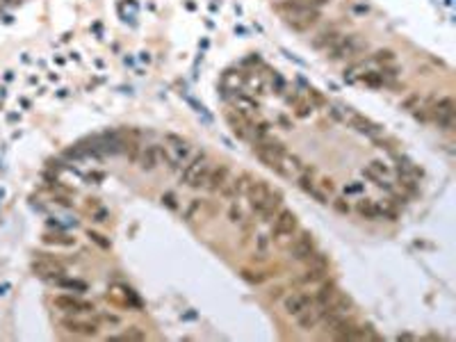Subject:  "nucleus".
Returning <instances> with one entry per match:
<instances>
[{
	"mask_svg": "<svg viewBox=\"0 0 456 342\" xmlns=\"http://www.w3.org/2000/svg\"><path fill=\"white\" fill-rule=\"evenodd\" d=\"M165 142H167V148L173 153V158L178 160L180 167H183L187 160L192 158V144H190L187 139H183L180 135H173V132H169V135H165Z\"/></svg>",
	"mask_w": 456,
	"mask_h": 342,
	"instance_id": "9",
	"label": "nucleus"
},
{
	"mask_svg": "<svg viewBox=\"0 0 456 342\" xmlns=\"http://www.w3.org/2000/svg\"><path fill=\"white\" fill-rule=\"evenodd\" d=\"M354 210H356L360 217L370 219V221H377V219L384 217V215H381V205H379L374 198H367V196H363L360 201H356Z\"/></svg>",
	"mask_w": 456,
	"mask_h": 342,
	"instance_id": "18",
	"label": "nucleus"
},
{
	"mask_svg": "<svg viewBox=\"0 0 456 342\" xmlns=\"http://www.w3.org/2000/svg\"><path fill=\"white\" fill-rule=\"evenodd\" d=\"M326 274H329V269H322V267H306L304 276H299L297 283H319L326 278Z\"/></svg>",
	"mask_w": 456,
	"mask_h": 342,
	"instance_id": "24",
	"label": "nucleus"
},
{
	"mask_svg": "<svg viewBox=\"0 0 456 342\" xmlns=\"http://www.w3.org/2000/svg\"><path fill=\"white\" fill-rule=\"evenodd\" d=\"M370 62H374V64H395V50H390V48H381V50H377V53L370 57Z\"/></svg>",
	"mask_w": 456,
	"mask_h": 342,
	"instance_id": "28",
	"label": "nucleus"
},
{
	"mask_svg": "<svg viewBox=\"0 0 456 342\" xmlns=\"http://www.w3.org/2000/svg\"><path fill=\"white\" fill-rule=\"evenodd\" d=\"M363 48H365V44H360V39H358L356 34H349V37L342 34V37L326 50V57H329L331 62H340V59H349V57H354V55H358Z\"/></svg>",
	"mask_w": 456,
	"mask_h": 342,
	"instance_id": "3",
	"label": "nucleus"
},
{
	"mask_svg": "<svg viewBox=\"0 0 456 342\" xmlns=\"http://www.w3.org/2000/svg\"><path fill=\"white\" fill-rule=\"evenodd\" d=\"M294 114H297L299 119H308L312 114V103L297 98V103H294Z\"/></svg>",
	"mask_w": 456,
	"mask_h": 342,
	"instance_id": "32",
	"label": "nucleus"
},
{
	"mask_svg": "<svg viewBox=\"0 0 456 342\" xmlns=\"http://www.w3.org/2000/svg\"><path fill=\"white\" fill-rule=\"evenodd\" d=\"M397 340H415V336H410V333H402V336H397Z\"/></svg>",
	"mask_w": 456,
	"mask_h": 342,
	"instance_id": "51",
	"label": "nucleus"
},
{
	"mask_svg": "<svg viewBox=\"0 0 456 342\" xmlns=\"http://www.w3.org/2000/svg\"><path fill=\"white\" fill-rule=\"evenodd\" d=\"M226 121H228V125H231V130L238 135V137H249L251 135V123L253 119L244 117V114L235 112V110H231V112H226Z\"/></svg>",
	"mask_w": 456,
	"mask_h": 342,
	"instance_id": "15",
	"label": "nucleus"
},
{
	"mask_svg": "<svg viewBox=\"0 0 456 342\" xmlns=\"http://www.w3.org/2000/svg\"><path fill=\"white\" fill-rule=\"evenodd\" d=\"M162 203H165L169 210H178V198H176L173 192H165V194H162Z\"/></svg>",
	"mask_w": 456,
	"mask_h": 342,
	"instance_id": "42",
	"label": "nucleus"
},
{
	"mask_svg": "<svg viewBox=\"0 0 456 342\" xmlns=\"http://www.w3.org/2000/svg\"><path fill=\"white\" fill-rule=\"evenodd\" d=\"M319 283L322 285H319V290L315 292V296H312V303L319 306V308H324V306H329V303L340 294V290H337V285L333 283V281H319Z\"/></svg>",
	"mask_w": 456,
	"mask_h": 342,
	"instance_id": "17",
	"label": "nucleus"
},
{
	"mask_svg": "<svg viewBox=\"0 0 456 342\" xmlns=\"http://www.w3.org/2000/svg\"><path fill=\"white\" fill-rule=\"evenodd\" d=\"M198 210H201V198H192V201L187 203L185 212H183V219H185V221H192Z\"/></svg>",
	"mask_w": 456,
	"mask_h": 342,
	"instance_id": "34",
	"label": "nucleus"
},
{
	"mask_svg": "<svg viewBox=\"0 0 456 342\" xmlns=\"http://www.w3.org/2000/svg\"><path fill=\"white\" fill-rule=\"evenodd\" d=\"M123 340H146V333L139 326H130V329L123 333Z\"/></svg>",
	"mask_w": 456,
	"mask_h": 342,
	"instance_id": "40",
	"label": "nucleus"
},
{
	"mask_svg": "<svg viewBox=\"0 0 456 342\" xmlns=\"http://www.w3.org/2000/svg\"><path fill=\"white\" fill-rule=\"evenodd\" d=\"M304 5H308V7H312V9H319V7H324V5H329L331 0H301Z\"/></svg>",
	"mask_w": 456,
	"mask_h": 342,
	"instance_id": "47",
	"label": "nucleus"
},
{
	"mask_svg": "<svg viewBox=\"0 0 456 342\" xmlns=\"http://www.w3.org/2000/svg\"><path fill=\"white\" fill-rule=\"evenodd\" d=\"M367 167H370V169H374V171L379 173V176H384V178L388 176V171H390V169H388V165L384 162V160H372V162H370Z\"/></svg>",
	"mask_w": 456,
	"mask_h": 342,
	"instance_id": "43",
	"label": "nucleus"
},
{
	"mask_svg": "<svg viewBox=\"0 0 456 342\" xmlns=\"http://www.w3.org/2000/svg\"><path fill=\"white\" fill-rule=\"evenodd\" d=\"M267 249H269V237L256 235V256H258V260H264V258H267Z\"/></svg>",
	"mask_w": 456,
	"mask_h": 342,
	"instance_id": "31",
	"label": "nucleus"
},
{
	"mask_svg": "<svg viewBox=\"0 0 456 342\" xmlns=\"http://www.w3.org/2000/svg\"><path fill=\"white\" fill-rule=\"evenodd\" d=\"M420 105H422V96L417 92L408 94V96L402 100V110H406V112H413V110H417Z\"/></svg>",
	"mask_w": 456,
	"mask_h": 342,
	"instance_id": "29",
	"label": "nucleus"
},
{
	"mask_svg": "<svg viewBox=\"0 0 456 342\" xmlns=\"http://www.w3.org/2000/svg\"><path fill=\"white\" fill-rule=\"evenodd\" d=\"M312 251H315V240H312V235L308 230H301L299 237H294V242L290 246V256L294 260H306Z\"/></svg>",
	"mask_w": 456,
	"mask_h": 342,
	"instance_id": "12",
	"label": "nucleus"
},
{
	"mask_svg": "<svg viewBox=\"0 0 456 342\" xmlns=\"http://www.w3.org/2000/svg\"><path fill=\"white\" fill-rule=\"evenodd\" d=\"M100 319H103V322H107V324H121V317L119 315H110V313H107V315H103Z\"/></svg>",
	"mask_w": 456,
	"mask_h": 342,
	"instance_id": "48",
	"label": "nucleus"
},
{
	"mask_svg": "<svg viewBox=\"0 0 456 342\" xmlns=\"http://www.w3.org/2000/svg\"><path fill=\"white\" fill-rule=\"evenodd\" d=\"M32 271L37 274V276L50 281V283H53L55 278H60V276H64L66 274L64 265H62L60 260H53V258H41V260L32 263Z\"/></svg>",
	"mask_w": 456,
	"mask_h": 342,
	"instance_id": "8",
	"label": "nucleus"
},
{
	"mask_svg": "<svg viewBox=\"0 0 456 342\" xmlns=\"http://www.w3.org/2000/svg\"><path fill=\"white\" fill-rule=\"evenodd\" d=\"M231 183H233V190H235V196H244L246 190H249V185L253 183V176L249 171H242V173H238L235 178H231Z\"/></svg>",
	"mask_w": 456,
	"mask_h": 342,
	"instance_id": "23",
	"label": "nucleus"
},
{
	"mask_svg": "<svg viewBox=\"0 0 456 342\" xmlns=\"http://www.w3.org/2000/svg\"><path fill=\"white\" fill-rule=\"evenodd\" d=\"M374 144L379 146V148H385V151H395V146H397V142L395 139H388V137H374Z\"/></svg>",
	"mask_w": 456,
	"mask_h": 342,
	"instance_id": "41",
	"label": "nucleus"
},
{
	"mask_svg": "<svg viewBox=\"0 0 456 342\" xmlns=\"http://www.w3.org/2000/svg\"><path fill=\"white\" fill-rule=\"evenodd\" d=\"M267 276H269L267 271H249V269H242V278H244V281H249V283H256V285L263 283Z\"/></svg>",
	"mask_w": 456,
	"mask_h": 342,
	"instance_id": "35",
	"label": "nucleus"
},
{
	"mask_svg": "<svg viewBox=\"0 0 456 342\" xmlns=\"http://www.w3.org/2000/svg\"><path fill=\"white\" fill-rule=\"evenodd\" d=\"M158 158H160V162H162V165H167V169H169V171H178L180 169L178 160L173 158V153L169 151L167 146H158Z\"/></svg>",
	"mask_w": 456,
	"mask_h": 342,
	"instance_id": "27",
	"label": "nucleus"
},
{
	"mask_svg": "<svg viewBox=\"0 0 456 342\" xmlns=\"http://www.w3.org/2000/svg\"><path fill=\"white\" fill-rule=\"evenodd\" d=\"M233 110L240 112V114H244V117H249V119H253L256 114L260 112V103L256 98H251L249 94L238 92L235 96H233Z\"/></svg>",
	"mask_w": 456,
	"mask_h": 342,
	"instance_id": "14",
	"label": "nucleus"
},
{
	"mask_svg": "<svg viewBox=\"0 0 456 342\" xmlns=\"http://www.w3.org/2000/svg\"><path fill=\"white\" fill-rule=\"evenodd\" d=\"M358 80H360V82H365L367 87H372V89L385 87V80H384V75H381L379 71H367V69H365V71L358 75Z\"/></svg>",
	"mask_w": 456,
	"mask_h": 342,
	"instance_id": "26",
	"label": "nucleus"
},
{
	"mask_svg": "<svg viewBox=\"0 0 456 342\" xmlns=\"http://www.w3.org/2000/svg\"><path fill=\"white\" fill-rule=\"evenodd\" d=\"M365 66H367V62H356L354 66H349V69L344 71V78H347V80L358 78V75H360V73L365 71Z\"/></svg>",
	"mask_w": 456,
	"mask_h": 342,
	"instance_id": "38",
	"label": "nucleus"
},
{
	"mask_svg": "<svg viewBox=\"0 0 456 342\" xmlns=\"http://www.w3.org/2000/svg\"><path fill=\"white\" fill-rule=\"evenodd\" d=\"M57 288L62 290H73V292H87V283L85 281H78V278H66V276H60L53 281Z\"/></svg>",
	"mask_w": 456,
	"mask_h": 342,
	"instance_id": "25",
	"label": "nucleus"
},
{
	"mask_svg": "<svg viewBox=\"0 0 456 342\" xmlns=\"http://www.w3.org/2000/svg\"><path fill=\"white\" fill-rule=\"evenodd\" d=\"M5 2H9V5H19L21 0H5Z\"/></svg>",
	"mask_w": 456,
	"mask_h": 342,
	"instance_id": "53",
	"label": "nucleus"
},
{
	"mask_svg": "<svg viewBox=\"0 0 456 342\" xmlns=\"http://www.w3.org/2000/svg\"><path fill=\"white\" fill-rule=\"evenodd\" d=\"M107 217H110V212L105 210V208H96V212H94V221H98V224H105L107 221Z\"/></svg>",
	"mask_w": 456,
	"mask_h": 342,
	"instance_id": "45",
	"label": "nucleus"
},
{
	"mask_svg": "<svg viewBox=\"0 0 456 342\" xmlns=\"http://www.w3.org/2000/svg\"><path fill=\"white\" fill-rule=\"evenodd\" d=\"M311 306H312V296L308 292H290L288 296H283V310L290 317H297L299 313H304Z\"/></svg>",
	"mask_w": 456,
	"mask_h": 342,
	"instance_id": "10",
	"label": "nucleus"
},
{
	"mask_svg": "<svg viewBox=\"0 0 456 342\" xmlns=\"http://www.w3.org/2000/svg\"><path fill=\"white\" fill-rule=\"evenodd\" d=\"M210 160L205 155L203 151L201 153H194L192 158L187 160L183 169H180V183L190 185L194 190H201L205 185V178H208V171H210Z\"/></svg>",
	"mask_w": 456,
	"mask_h": 342,
	"instance_id": "1",
	"label": "nucleus"
},
{
	"mask_svg": "<svg viewBox=\"0 0 456 342\" xmlns=\"http://www.w3.org/2000/svg\"><path fill=\"white\" fill-rule=\"evenodd\" d=\"M299 228V221H297V215L288 208H281L278 215L271 219V237L276 242H283V240H290Z\"/></svg>",
	"mask_w": 456,
	"mask_h": 342,
	"instance_id": "2",
	"label": "nucleus"
},
{
	"mask_svg": "<svg viewBox=\"0 0 456 342\" xmlns=\"http://www.w3.org/2000/svg\"><path fill=\"white\" fill-rule=\"evenodd\" d=\"M44 242L57 244V246H71V244H75V240L69 235H50V233H46V235H44Z\"/></svg>",
	"mask_w": 456,
	"mask_h": 342,
	"instance_id": "30",
	"label": "nucleus"
},
{
	"mask_svg": "<svg viewBox=\"0 0 456 342\" xmlns=\"http://www.w3.org/2000/svg\"><path fill=\"white\" fill-rule=\"evenodd\" d=\"M100 178H103V173H89L87 180H100Z\"/></svg>",
	"mask_w": 456,
	"mask_h": 342,
	"instance_id": "52",
	"label": "nucleus"
},
{
	"mask_svg": "<svg viewBox=\"0 0 456 342\" xmlns=\"http://www.w3.org/2000/svg\"><path fill=\"white\" fill-rule=\"evenodd\" d=\"M319 19H322V14H319V9H306L301 16H297V19H290L288 21V25L292 27V30H299V32H304V30H311L312 25H317Z\"/></svg>",
	"mask_w": 456,
	"mask_h": 342,
	"instance_id": "16",
	"label": "nucleus"
},
{
	"mask_svg": "<svg viewBox=\"0 0 456 342\" xmlns=\"http://www.w3.org/2000/svg\"><path fill=\"white\" fill-rule=\"evenodd\" d=\"M281 205H283V196H281V192H271L269 198H267V203H264L263 208H260V212H258L260 221H267V224H269L271 219L278 215Z\"/></svg>",
	"mask_w": 456,
	"mask_h": 342,
	"instance_id": "21",
	"label": "nucleus"
},
{
	"mask_svg": "<svg viewBox=\"0 0 456 342\" xmlns=\"http://www.w3.org/2000/svg\"><path fill=\"white\" fill-rule=\"evenodd\" d=\"M344 121L354 128L356 132H360V135H367V137H379L381 132H384V128L379 123H374V121H370L367 117H363V114L358 112H351V110H344Z\"/></svg>",
	"mask_w": 456,
	"mask_h": 342,
	"instance_id": "6",
	"label": "nucleus"
},
{
	"mask_svg": "<svg viewBox=\"0 0 456 342\" xmlns=\"http://www.w3.org/2000/svg\"><path fill=\"white\" fill-rule=\"evenodd\" d=\"M278 123L283 125L285 130H290V128H292V121H290V119H288V117H278Z\"/></svg>",
	"mask_w": 456,
	"mask_h": 342,
	"instance_id": "50",
	"label": "nucleus"
},
{
	"mask_svg": "<svg viewBox=\"0 0 456 342\" xmlns=\"http://www.w3.org/2000/svg\"><path fill=\"white\" fill-rule=\"evenodd\" d=\"M228 221H231V224H242V221H244V212H242V208H240L238 203H233L231 208H228Z\"/></svg>",
	"mask_w": 456,
	"mask_h": 342,
	"instance_id": "37",
	"label": "nucleus"
},
{
	"mask_svg": "<svg viewBox=\"0 0 456 342\" xmlns=\"http://www.w3.org/2000/svg\"><path fill=\"white\" fill-rule=\"evenodd\" d=\"M271 192H274V190L269 187V183H267V180H256V178H253V183L249 185V190H246L244 196L249 198V205H251V210L256 212V215H258L260 208L267 203V198H269Z\"/></svg>",
	"mask_w": 456,
	"mask_h": 342,
	"instance_id": "7",
	"label": "nucleus"
},
{
	"mask_svg": "<svg viewBox=\"0 0 456 342\" xmlns=\"http://www.w3.org/2000/svg\"><path fill=\"white\" fill-rule=\"evenodd\" d=\"M87 237H89L92 242L98 244L100 249H110V240H105V237L100 235V233H96V230H87Z\"/></svg>",
	"mask_w": 456,
	"mask_h": 342,
	"instance_id": "39",
	"label": "nucleus"
},
{
	"mask_svg": "<svg viewBox=\"0 0 456 342\" xmlns=\"http://www.w3.org/2000/svg\"><path fill=\"white\" fill-rule=\"evenodd\" d=\"M363 192V183H351L344 187V196H351V194H360Z\"/></svg>",
	"mask_w": 456,
	"mask_h": 342,
	"instance_id": "46",
	"label": "nucleus"
},
{
	"mask_svg": "<svg viewBox=\"0 0 456 342\" xmlns=\"http://www.w3.org/2000/svg\"><path fill=\"white\" fill-rule=\"evenodd\" d=\"M137 165L142 167L144 171H153L155 167L160 165V158H158V146H142V151H139V160Z\"/></svg>",
	"mask_w": 456,
	"mask_h": 342,
	"instance_id": "22",
	"label": "nucleus"
},
{
	"mask_svg": "<svg viewBox=\"0 0 456 342\" xmlns=\"http://www.w3.org/2000/svg\"><path fill=\"white\" fill-rule=\"evenodd\" d=\"M283 296V288H271L269 290V299H281Z\"/></svg>",
	"mask_w": 456,
	"mask_h": 342,
	"instance_id": "49",
	"label": "nucleus"
},
{
	"mask_svg": "<svg viewBox=\"0 0 456 342\" xmlns=\"http://www.w3.org/2000/svg\"><path fill=\"white\" fill-rule=\"evenodd\" d=\"M123 146H126L128 160H130V162H137V160H139V151H142V144H139V142H135V139H128Z\"/></svg>",
	"mask_w": 456,
	"mask_h": 342,
	"instance_id": "33",
	"label": "nucleus"
},
{
	"mask_svg": "<svg viewBox=\"0 0 456 342\" xmlns=\"http://www.w3.org/2000/svg\"><path fill=\"white\" fill-rule=\"evenodd\" d=\"M331 205H333V210H336L337 215H349V212H351V205L347 203V198H344V196L333 198V201H331Z\"/></svg>",
	"mask_w": 456,
	"mask_h": 342,
	"instance_id": "36",
	"label": "nucleus"
},
{
	"mask_svg": "<svg viewBox=\"0 0 456 342\" xmlns=\"http://www.w3.org/2000/svg\"><path fill=\"white\" fill-rule=\"evenodd\" d=\"M53 303H55V308L64 310V313H69V315H85V313L96 310V306H94L92 301H85V299L73 296V294H57L53 299Z\"/></svg>",
	"mask_w": 456,
	"mask_h": 342,
	"instance_id": "5",
	"label": "nucleus"
},
{
	"mask_svg": "<svg viewBox=\"0 0 456 342\" xmlns=\"http://www.w3.org/2000/svg\"><path fill=\"white\" fill-rule=\"evenodd\" d=\"M429 117L436 121L443 130H452L454 128V100L450 96L438 98L433 105L429 107Z\"/></svg>",
	"mask_w": 456,
	"mask_h": 342,
	"instance_id": "4",
	"label": "nucleus"
},
{
	"mask_svg": "<svg viewBox=\"0 0 456 342\" xmlns=\"http://www.w3.org/2000/svg\"><path fill=\"white\" fill-rule=\"evenodd\" d=\"M342 37V32L340 30H336V27H326V30H322V32H317L315 37H312V48H317V50H329L333 44H336L337 39Z\"/></svg>",
	"mask_w": 456,
	"mask_h": 342,
	"instance_id": "19",
	"label": "nucleus"
},
{
	"mask_svg": "<svg viewBox=\"0 0 456 342\" xmlns=\"http://www.w3.org/2000/svg\"><path fill=\"white\" fill-rule=\"evenodd\" d=\"M231 178V169H228V165H217V167H210V171H208V178H205V185L203 190H208L210 194H217L221 187H224V183Z\"/></svg>",
	"mask_w": 456,
	"mask_h": 342,
	"instance_id": "13",
	"label": "nucleus"
},
{
	"mask_svg": "<svg viewBox=\"0 0 456 342\" xmlns=\"http://www.w3.org/2000/svg\"><path fill=\"white\" fill-rule=\"evenodd\" d=\"M62 326H64L69 333H75V336H98V322H96V319L66 317V319H62Z\"/></svg>",
	"mask_w": 456,
	"mask_h": 342,
	"instance_id": "11",
	"label": "nucleus"
},
{
	"mask_svg": "<svg viewBox=\"0 0 456 342\" xmlns=\"http://www.w3.org/2000/svg\"><path fill=\"white\" fill-rule=\"evenodd\" d=\"M319 322H322V310H319L315 303H312L311 308H306L304 313L297 315V326L301 331H312Z\"/></svg>",
	"mask_w": 456,
	"mask_h": 342,
	"instance_id": "20",
	"label": "nucleus"
},
{
	"mask_svg": "<svg viewBox=\"0 0 456 342\" xmlns=\"http://www.w3.org/2000/svg\"><path fill=\"white\" fill-rule=\"evenodd\" d=\"M317 187L324 192V194H333V192H336V185H333V180H331V178H322V180L317 183Z\"/></svg>",
	"mask_w": 456,
	"mask_h": 342,
	"instance_id": "44",
	"label": "nucleus"
}]
</instances>
